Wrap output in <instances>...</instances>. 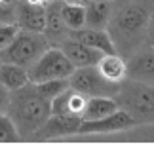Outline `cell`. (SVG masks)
Wrapping results in <instances>:
<instances>
[{
	"label": "cell",
	"instance_id": "cell-1",
	"mask_svg": "<svg viewBox=\"0 0 154 156\" xmlns=\"http://www.w3.org/2000/svg\"><path fill=\"white\" fill-rule=\"evenodd\" d=\"M112 12L107 25L118 55L128 59L147 44V29L154 12V0H110Z\"/></svg>",
	"mask_w": 154,
	"mask_h": 156
},
{
	"label": "cell",
	"instance_id": "cell-2",
	"mask_svg": "<svg viewBox=\"0 0 154 156\" xmlns=\"http://www.w3.org/2000/svg\"><path fill=\"white\" fill-rule=\"evenodd\" d=\"M6 114L13 122L19 139H30V135L51 116V101L42 95L34 82H27L10 91Z\"/></svg>",
	"mask_w": 154,
	"mask_h": 156
},
{
	"label": "cell",
	"instance_id": "cell-3",
	"mask_svg": "<svg viewBox=\"0 0 154 156\" xmlns=\"http://www.w3.org/2000/svg\"><path fill=\"white\" fill-rule=\"evenodd\" d=\"M112 99L116 101L118 108L126 111L135 120L137 126L154 124V86L124 78Z\"/></svg>",
	"mask_w": 154,
	"mask_h": 156
},
{
	"label": "cell",
	"instance_id": "cell-4",
	"mask_svg": "<svg viewBox=\"0 0 154 156\" xmlns=\"http://www.w3.org/2000/svg\"><path fill=\"white\" fill-rule=\"evenodd\" d=\"M50 42L42 33H30V30H21L15 34V38L0 51V61L2 63H13L23 69L33 67L38 57L50 48Z\"/></svg>",
	"mask_w": 154,
	"mask_h": 156
},
{
	"label": "cell",
	"instance_id": "cell-5",
	"mask_svg": "<svg viewBox=\"0 0 154 156\" xmlns=\"http://www.w3.org/2000/svg\"><path fill=\"white\" fill-rule=\"evenodd\" d=\"M74 71V65L67 59V55L57 46H50L38 61L29 69V82L40 84L48 80H59V78H68Z\"/></svg>",
	"mask_w": 154,
	"mask_h": 156
},
{
	"label": "cell",
	"instance_id": "cell-6",
	"mask_svg": "<svg viewBox=\"0 0 154 156\" xmlns=\"http://www.w3.org/2000/svg\"><path fill=\"white\" fill-rule=\"evenodd\" d=\"M68 88L84 93L88 97H114L118 84H114L101 74L97 65L78 67L68 76Z\"/></svg>",
	"mask_w": 154,
	"mask_h": 156
},
{
	"label": "cell",
	"instance_id": "cell-7",
	"mask_svg": "<svg viewBox=\"0 0 154 156\" xmlns=\"http://www.w3.org/2000/svg\"><path fill=\"white\" fill-rule=\"evenodd\" d=\"M126 78L154 86V46L145 44L126 59Z\"/></svg>",
	"mask_w": 154,
	"mask_h": 156
},
{
	"label": "cell",
	"instance_id": "cell-8",
	"mask_svg": "<svg viewBox=\"0 0 154 156\" xmlns=\"http://www.w3.org/2000/svg\"><path fill=\"white\" fill-rule=\"evenodd\" d=\"M82 124L80 116H63V114H51L40 128H38L30 139L33 141H50V139L67 137L72 133H78V128Z\"/></svg>",
	"mask_w": 154,
	"mask_h": 156
},
{
	"label": "cell",
	"instance_id": "cell-9",
	"mask_svg": "<svg viewBox=\"0 0 154 156\" xmlns=\"http://www.w3.org/2000/svg\"><path fill=\"white\" fill-rule=\"evenodd\" d=\"M137 126L135 120L126 111L118 108L116 112L97 120H82L78 133H114V131H126Z\"/></svg>",
	"mask_w": 154,
	"mask_h": 156
},
{
	"label": "cell",
	"instance_id": "cell-10",
	"mask_svg": "<svg viewBox=\"0 0 154 156\" xmlns=\"http://www.w3.org/2000/svg\"><path fill=\"white\" fill-rule=\"evenodd\" d=\"M42 34L48 38L51 46H59L71 36V29L65 25L63 13H61V0H53L46 6V27Z\"/></svg>",
	"mask_w": 154,
	"mask_h": 156
},
{
	"label": "cell",
	"instance_id": "cell-11",
	"mask_svg": "<svg viewBox=\"0 0 154 156\" xmlns=\"http://www.w3.org/2000/svg\"><path fill=\"white\" fill-rule=\"evenodd\" d=\"M57 48H61V51L67 55V59L74 65V69L78 67H89V65H97L99 59H101L105 53H101L99 50H93L89 46L82 44L78 40L68 36L67 40H63Z\"/></svg>",
	"mask_w": 154,
	"mask_h": 156
},
{
	"label": "cell",
	"instance_id": "cell-12",
	"mask_svg": "<svg viewBox=\"0 0 154 156\" xmlns=\"http://www.w3.org/2000/svg\"><path fill=\"white\" fill-rule=\"evenodd\" d=\"M15 23L21 30L44 33L46 27V6L29 4L27 0H19L15 10Z\"/></svg>",
	"mask_w": 154,
	"mask_h": 156
},
{
	"label": "cell",
	"instance_id": "cell-13",
	"mask_svg": "<svg viewBox=\"0 0 154 156\" xmlns=\"http://www.w3.org/2000/svg\"><path fill=\"white\" fill-rule=\"evenodd\" d=\"M88 103V95L76 91L72 88L65 90L57 97L51 99V114H63V116H80L84 114V108Z\"/></svg>",
	"mask_w": 154,
	"mask_h": 156
},
{
	"label": "cell",
	"instance_id": "cell-14",
	"mask_svg": "<svg viewBox=\"0 0 154 156\" xmlns=\"http://www.w3.org/2000/svg\"><path fill=\"white\" fill-rule=\"evenodd\" d=\"M71 38L78 40L82 44L89 46L93 50H99L101 53H116L114 50V44L110 40L107 29H89V27H82V29H76L71 30Z\"/></svg>",
	"mask_w": 154,
	"mask_h": 156
},
{
	"label": "cell",
	"instance_id": "cell-15",
	"mask_svg": "<svg viewBox=\"0 0 154 156\" xmlns=\"http://www.w3.org/2000/svg\"><path fill=\"white\" fill-rule=\"evenodd\" d=\"M86 8V21L84 27L89 29H107L112 12V2L110 0H95V2H84Z\"/></svg>",
	"mask_w": 154,
	"mask_h": 156
},
{
	"label": "cell",
	"instance_id": "cell-16",
	"mask_svg": "<svg viewBox=\"0 0 154 156\" xmlns=\"http://www.w3.org/2000/svg\"><path fill=\"white\" fill-rule=\"evenodd\" d=\"M97 69L101 71V74L107 80H110L114 84H120L126 78V59L118 53H105L99 59Z\"/></svg>",
	"mask_w": 154,
	"mask_h": 156
},
{
	"label": "cell",
	"instance_id": "cell-17",
	"mask_svg": "<svg viewBox=\"0 0 154 156\" xmlns=\"http://www.w3.org/2000/svg\"><path fill=\"white\" fill-rule=\"evenodd\" d=\"M29 82V71L23 69L19 65L13 63H2L0 61V84L4 86L6 90H17L21 86H25Z\"/></svg>",
	"mask_w": 154,
	"mask_h": 156
},
{
	"label": "cell",
	"instance_id": "cell-18",
	"mask_svg": "<svg viewBox=\"0 0 154 156\" xmlns=\"http://www.w3.org/2000/svg\"><path fill=\"white\" fill-rule=\"evenodd\" d=\"M118 111V105L112 97H88L82 120H97Z\"/></svg>",
	"mask_w": 154,
	"mask_h": 156
},
{
	"label": "cell",
	"instance_id": "cell-19",
	"mask_svg": "<svg viewBox=\"0 0 154 156\" xmlns=\"http://www.w3.org/2000/svg\"><path fill=\"white\" fill-rule=\"evenodd\" d=\"M61 13H63L65 25L71 30L84 27V21H86V8H84V2H63V0H61Z\"/></svg>",
	"mask_w": 154,
	"mask_h": 156
},
{
	"label": "cell",
	"instance_id": "cell-20",
	"mask_svg": "<svg viewBox=\"0 0 154 156\" xmlns=\"http://www.w3.org/2000/svg\"><path fill=\"white\" fill-rule=\"evenodd\" d=\"M36 88L40 90L42 95H46V97L51 101L53 97H57L59 93H63L65 90H68V78H59V80L40 82V84H36Z\"/></svg>",
	"mask_w": 154,
	"mask_h": 156
},
{
	"label": "cell",
	"instance_id": "cell-21",
	"mask_svg": "<svg viewBox=\"0 0 154 156\" xmlns=\"http://www.w3.org/2000/svg\"><path fill=\"white\" fill-rule=\"evenodd\" d=\"M19 141V133L13 122L6 112H0V143H15Z\"/></svg>",
	"mask_w": 154,
	"mask_h": 156
},
{
	"label": "cell",
	"instance_id": "cell-22",
	"mask_svg": "<svg viewBox=\"0 0 154 156\" xmlns=\"http://www.w3.org/2000/svg\"><path fill=\"white\" fill-rule=\"evenodd\" d=\"M17 2L19 0H0V23H15Z\"/></svg>",
	"mask_w": 154,
	"mask_h": 156
},
{
	"label": "cell",
	"instance_id": "cell-23",
	"mask_svg": "<svg viewBox=\"0 0 154 156\" xmlns=\"http://www.w3.org/2000/svg\"><path fill=\"white\" fill-rule=\"evenodd\" d=\"M17 33H19V27L15 23H0V51L13 40Z\"/></svg>",
	"mask_w": 154,
	"mask_h": 156
},
{
	"label": "cell",
	"instance_id": "cell-24",
	"mask_svg": "<svg viewBox=\"0 0 154 156\" xmlns=\"http://www.w3.org/2000/svg\"><path fill=\"white\" fill-rule=\"evenodd\" d=\"M8 103H10V90H6L2 84H0V112L8 111Z\"/></svg>",
	"mask_w": 154,
	"mask_h": 156
},
{
	"label": "cell",
	"instance_id": "cell-25",
	"mask_svg": "<svg viewBox=\"0 0 154 156\" xmlns=\"http://www.w3.org/2000/svg\"><path fill=\"white\" fill-rule=\"evenodd\" d=\"M147 44L154 46V12H152V15H150L149 29H147Z\"/></svg>",
	"mask_w": 154,
	"mask_h": 156
},
{
	"label": "cell",
	"instance_id": "cell-26",
	"mask_svg": "<svg viewBox=\"0 0 154 156\" xmlns=\"http://www.w3.org/2000/svg\"><path fill=\"white\" fill-rule=\"evenodd\" d=\"M29 4H36V6H48L50 2H53V0H27Z\"/></svg>",
	"mask_w": 154,
	"mask_h": 156
},
{
	"label": "cell",
	"instance_id": "cell-27",
	"mask_svg": "<svg viewBox=\"0 0 154 156\" xmlns=\"http://www.w3.org/2000/svg\"><path fill=\"white\" fill-rule=\"evenodd\" d=\"M63 2H82V0H63Z\"/></svg>",
	"mask_w": 154,
	"mask_h": 156
},
{
	"label": "cell",
	"instance_id": "cell-28",
	"mask_svg": "<svg viewBox=\"0 0 154 156\" xmlns=\"http://www.w3.org/2000/svg\"><path fill=\"white\" fill-rule=\"evenodd\" d=\"M82 2H95V0H82Z\"/></svg>",
	"mask_w": 154,
	"mask_h": 156
}]
</instances>
